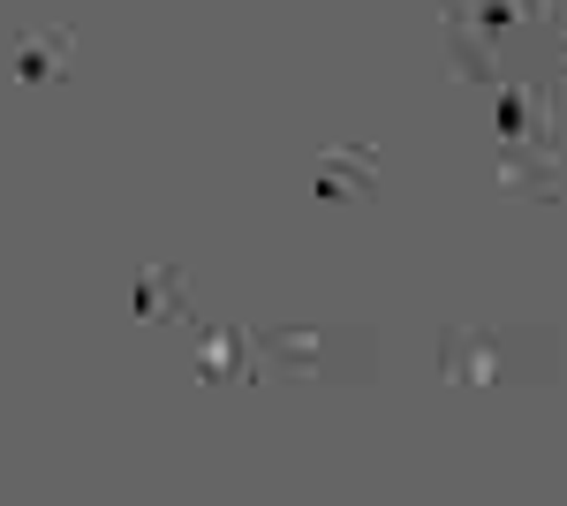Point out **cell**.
I'll return each mask as SVG.
<instances>
[{
    "mask_svg": "<svg viewBox=\"0 0 567 506\" xmlns=\"http://www.w3.org/2000/svg\"><path fill=\"white\" fill-rule=\"evenodd\" d=\"M310 189V211L326 219V227H349L355 211L379 205V152L371 144H326L303 174Z\"/></svg>",
    "mask_w": 567,
    "mask_h": 506,
    "instance_id": "obj_1",
    "label": "cell"
},
{
    "mask_svg": "<svg viewBox=\"0 0 567 506\" xmlns=\"http://www.w3.org/2000/svg\"><path fill=\"white\" fill-rule=\"evenodd\" d=\"M515 348H553V333H470V326H446V333H439V371H446L454 385L529 379L523 363H507Z\"/></svg>",
    "mask_w": 567,
    "mask_h": 506,
    "instance_id": "obj_2",
    "label": "cell"
},
{
    "mask_svg": "<svg viewBox=\"0 0 567 506\" xmlns=\"http://www.w3.org/2000/svg\"><path fill=\"white\" fill-rule=\"evenodd\" d=\"M69 76H76V31L69 23H39L8 53V84L23 91V99H53Z\"/></svg>",
    "mask_w": 567,
    "mask_h": 506,
    "instance_id": "obj_3",
    "label": "cell"
},
{
    "mask_svg": "<svg viewBox=\"0 0 567 506\" xmlns=\"http://www.w3.org/2000/svg\"><path fill=\"white\" fill-rule=\"evenodd\" d=\"M250 371H258V340L243 333V326H205L197 385H205V393H235V385H250Z\"/></svg>",
    "mask_w": 567,
    "mask_h": 506,
    "instance_id": "obj_4",
    "label": "cell"
},
{
    "mask_svg": "<svg viewBox=\"0 0 567 506\" xmlns=\"http://www.w3.org/2000/svg\"><path fill=\"white\" fill-rule=\"evenodd\" d=\"M130 318L144 326V333H159V326L189 318V280H182V265H144V272H136Z\"/></svg>",
    "mask_w": 567,
    "mask_h": 506,
    "instance_id": "obj_5",
    "label": "cell"
},
{
    "mask_svg": "<svg viewBox=\"0 0 567 506\" xmlns=\"http://www.w3.org/2000/svg\"><path fill=\"white\" fill-rule=\"evenodd\" d=\"M499 174H507V189H515V197H545V205L560 197V182H553V152H545V159L507 152V159H499Z\"/></svg>",
    "mask_w": 567,
    "mask_h": 506,
    "instance_id": "obj_6",
    "label": "cell"
},
{
    "mask_svg": "<svg viewBox=\"0 0 567 506\" xmlns=\"http://www.w3.org/2000/svg\"><path fill=\"white\" fill-rule=\"evenodd\" d=\"M560 69H567V31H560Z\"/></svg>",
    "mask_w": 567,
    "mask_h": 506,
    "instance_id": "obj_7",
    "label": "cell"
}]
</instances>
